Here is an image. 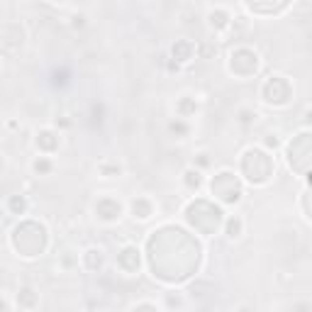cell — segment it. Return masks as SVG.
Instances as JSON below:
<instances>
[{"instance_id":"6da1fadb","label":"cell","mask_w":312,"mask_h":312,"mask_svg":"<svg viewBox=\"0 0 312 312\" xmlns=\"http://www.w3.org/2000/svg\"><path fill=\"white\" fill-rule=\"evenodd\" d=\"M208 20H210V27L217 30V32H225L232 27V15L225 10V8H212L208 13Z\"/></svg>"},{"instance_id":"7a4b0ae2","label":"cell","mask_w":312,"mask_h":312,"mask_svg":"<svg viewBox=\"0 0 312 312\" xmlns=\"http://www.w3.org/2000/svg\"><path fill=\"white\" fill-rule=\"evenodd\" d=\"M154 215V205H151V200H146V198H137V200H132V217L134 220H149Z\"/></svg>"},{"instance_id":"3957f363","label":"cell","mask_w":312,"mask_h":312,"mask_svg":"<svg viewBox=\"0 0 312 312\" xmlns=\"http://www.w3.org/2000/svg\"><path fill=\"white\" fill-rule=\"evenodd\" d=\"M242 232H244V220H242L239 215H232V217L227 220V225H225V234H227L229 239H239Z\"/></svg>"},{"instance_id":"277c9868","label":"cell","mask_w":312,"mask_h":312,"mask_svg":"<svg viewBox=\"0 0 312 312\" xmlns=\"http://www.w3.org/2000/svg\"><path fill=\"white\" fill-rule=\"evenodd\" d=\"M193 52H195V47H193L191 42H176V44H173V56H176L178 61H191Z\"/></svg>"},{"instance_id":"5b68a950","label":"cell","mask_w":312,"mask_h":312,"mask_svg":"<svg viewBox=\"0 0 312 312\" xmlns=\"http://www.w3.org/2000/svg\"><path fill=\"white\" fill-rule=\"evenodd\" d=\"M183 183L191 188V191H198L200 186H203V173L193 166V169H186V173H183Z\"/></svg>"},{"instance_id":"8992f818","label":"cell","mask_w":312,"mask_h":312,"mask_svg":"<svg viewBox=\"0 0 312 312\" xmlns=\"http://www.w3.org/2000/svg\"><path fill=\"white\" fill-rule=\"evenodd\" d=\"M37 300H39V297H37L35 288H30V285H27V288H22V290H20V295H17V302H20L22 307H35V305H37Z\"/></svg>"},{"instance_id":"52a82bcc","label":"cell","mask_w":312,"mask_h":312,"mask_svg":"<svg viewBox=\"0 0 312 312\" xmlns=\"http://www.w3.org/2000/svg\"><path fill=\"white\" fill-rule=\"evenodd\" d=\"M32 171H35L37 176H47V173L54 171V164H52L49 159H44V156H37V159L32 161Z\"/></svg>"},{"instance_id":"ba28073f","label":"cell","mask_w":312,"mask_h":312,"mask_svg":"<svg viewBox=\"0 0 312 312\" xmlns=\"http://www.w3.org/2000/svg\"><path fill=\"white\" fill-rule=\"evenodd\" d=\"M256 117H259V115H256L254 110H249V107H242V110L237 112V122H239L242 127H249V124H254V122H256Z\"/></svg>"},{"instance_id":"9c48e42d","label":"cell","mask_w":312,"mask_h":312,"mask_svg":"<svg viewBox=\"0 0 312 312\" xmlns=\"http://www.w3.org/2000/svg\"><path fill=\"white\" fill-rule=\"evenodd\" d=\"M139 251H137V246H124L122 249V254H120V263H124V261H129L132 256H137ZM137 266H139V259H134V263H129V271H137Z\"/></svg>"},{"instance_id":"30bf717a","label":"cell","mask_w":312,"mask_h":312,"mask_svg":"<svg viewBox=\"0 0 312 312\" xmlns=\"http://www.w3.org/2000/svg\"><path fill=\"white\" fill-rule=\"evenodd\" d=\"M169 132H171V134H181L178 139H183V137H188L191 127H188V122H181V120H176V122H171V124H169Z\"/></svg>"},{"instance_id":"8fae6325","label":"cell","mask_w":312,"mask_h":312,"mask_svg":"<svg viewBox=\"0 0 312 312\" xmlns=\"http://www.w3.org/2000/svg\"><path fill=\"white\" fill-rule=\"evenodd\" d=\"M98 169H100V173H103L105 178H115V176L122 173V166H120V164H110V166H107V164H100Z\"/></svg>"},{"instance_id":"7c38bea8","label":"cell","mask_w":312,"mask_h":312,"mask_svg":"<svg viewBox=\"0 0 312 312\" xmlns=\"http://www.w3.org/2000/svg\"><path fill=\"white\" fill-rule=\"evenodd\" d=\"M10 210H13V212H20V215H22V212L27 210V200H25L22 195H20V198L15 195V198L10 200Z\"/></svg>"},{"instance_id":"4fadbf2b","label":"cell","mask_w":312,"mask_h":312,"mask_svg":"<svg viewBox=\"0 0 312 312\" xmlns=\"http://www.w3.org/2000/svg\"><path fill=\"white\" fill-rule=\"evenodd\" d=\"M208 156H210V154H205V151H200V154H198V159L193 161V166L198 164L200 169H208V166H210V159H208Z\"/></svg>"},{"instance_id":"5bb4252c","label":"cell","mask_w":312,"mask_h":312,"mask_svg":"<svg viewBox=\"0 0 312 312\" xmlns=\"http://www.w3.org/2000/svg\"><path fill=\"white\" fill-rule=\"evenodd\" d=\"M302 212H305V220H310V208H307V188L302 191Z\"/></svg>"},{"instance_id":"9a60e30c","label":"cell","mask_w":312,"mask_h":312,"mask_svg":"<svg viewBox=\"0 0 312 312\" xmlns=\"http://www.w3.org/2000/svg\"><path fill=\"white\" fill-rule=\"evenodd\" d=\"M266 146H278V139H276V134H266Z\"/></svg>"},{"instance_id":"2e32d148","label":"cell","mask_w":312,"mask_h":312,"mask_svg":"<svg viewBox=\"0 0 312 312\" xmlns=\"http://www.w3.org/2000/svg\"><path fill=\"white\" fill-rule=\"evenodd\" d=\"M276 312H280V310H276Z\"/></svg>"}]
</instances>
